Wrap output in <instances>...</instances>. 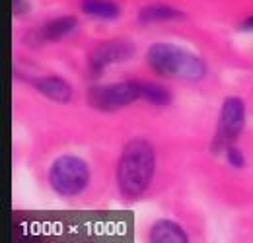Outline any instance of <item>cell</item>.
<instances>
[{"instance_id": "obj_15", "label": "cell", "mask_w": 253, "mask_h": 243, "mask_svg": "<svg viewBox=\"0 0 253 243\" xmlns=\"http://www.w3.org/2000/svg\"><path fill=\"white\" fill-rule=\"evenodd\" d=\"M244 31H250V33H253V16H250V18H246V22L240 26Z\"/></svg>"}, {"instance_id": "obj_1", "label": "cell", "mask_w": 253, "mask_h": 243, "mask_svg": "<svg viewBox=\"0 0 253 243\" xmlns=\"http://www.w3.org/2000/svg\"><path fill=\"white\" fill-rule=\"evenodd\" d=\"M156 173V150L146 138L128 140L117 163V185L126 199H138L148 191Z\"/></svg>"}, {"instance_id": "obj_12", "label": "cell", "mask_w": 253, "mask_h": 243, "mask_svg": "<svg viewBox=\"0 0 253 243\" xmlns=\"http://www.w3.org/2000/svg\"><path fill=\"white\" fill-rule=\"evenodd\" d=\"M140 99L152 103V105H169L171 101V93L168 88H164L162 84H154V82H140Z\"/></svg>"}, {"instance_id": "obj_2", "label": "cell", "mask_w": 253, "mask_h": 243, "mask_svg": "<svg viewBox=\"0 0 253 243\" xmlns=\"http://www.w3.org/2000/svg\"><path fill=\"white\" fill-rule=\"evenodd\" d=\"M152 70L166 78H179L185 82H199L207 76V64L201 57L171 43H154L146 53Z\"/></svg>"}, {"instance_id": "obj_4", "label": "cell", "mask_w": 253, "mask_h": 243, "mask_svg": "<svg viewBox=\"0 0 253 243\" xmlns=\"http://www.w3.org/2000/svg\"><path fill=\"white\" fill-rule=\"evenodd\" d=\"M140 99V82L125 80L117 84H97L88 91V101L97 111H117Z\"/></svg>"}, {"instance_id": "obj_14", "label": "cell", "mask_w": 253, "mask_h": 243, "mask_svg": "<svg viewBox=\"0 0 253 243\" xmlns=\"http://www.w3.org/2000/svg\"><path fill=\"white\" fill-rule=\"evenodd\" d=\"M14 14L16 16H22V14H26L28 10H30V4H28V0H14Z\"/></svg>"}, {"instance_id": "obj_9", "label": "cell", "mask_w": 253, "mask_h": 243, "mask_svg": "<svg viewBox=\"0 0 253 243\" xmlns=\"http://www.w3.org/2000/svg\"><path fill=\"white\" fill-rule=\"evenodd\" d=\"M183 18V12L169 6V4H162V2H154V4H146L140 8L138 12V20L142 24H162V22H177Z\"/></svg>"}, {"instance_id": "obj_10", "label": "cell", "mask_w": 253, "mask_h": 243, "mask_svg": "<svg viewBox=\"0 0 253 243\" xmlns=\"http://www.w3.org/2000/svg\"><path fill=\"white\" fill-rule=\"evenodd\" d=\"M76 28H78V20L74 16H59L49 20L39 33H41V39L45 41H61L66 35L74 33Z\"/></svg>"}, {"instance_id": "obj_13", "label": "cell", "mask_w": 253, "mask_h": 243, "mask_svg": "<svg viewBox=\"0 0 253 243\" xmlns=\"http://www.w3.org/2000/svg\"><path fill=\"white\" fill-rule=\"evenodd\" d=\"M224 154H226V162H228L230 165H234V167H244V165H246V156H244V152H242L238 146H234V144L226 146V148H224Z\"/></svg>"}, {"instance_id": "obj_3", "label": "cell", "mask_w": 253, "mask_h": 243, "mask_svg": "<svg viewBox=\"0 0 253 243\" xmlns=\"http://www.w3.org/2000/svg\"><path fill=\"white\" fill-rule=\"evenodd\" d=\"M90 167L88 163L78 156H61L57 158L47 173V179L51 189L61 197H78L82 195L90 185Z\"/></svg>"}, {"instance_id": "obj_6", "label": "cell", "mask_w": 253, "mask_h": 243, "mask_svg": "<svg viewBox=\"0 0 253 243\" xmlns=\"http://www.w3.org/2000/svg\"><path fill=\"white\" fill-rule=\"evenodd\" d=\"M132 57H134V45L130 41H126V39L103 41L90 55V70L94 76H99L109 64L125 62Z\"/></svg>"}, {"instance_id": "obj_11", "label": "cell", "mask_w": 253, "mask_h": 243, "mask_svg": "<svg viewBox=\"0 0 253 243\" xmlns=\"http://www.w3.org/2000/svg\"><path fill=\"white\" fill-rule=\"evenodd\" d=\"M80 10L99 20H115L121 14V6L115 0H80Z\"/></svg>"}, {"instance_id": "obj_8", "label": "cell", "mask_w": 253, "mask_h": 243, "mask_svg": "<svg viewBox=\"0 0 253 243\" xmlns=\"http://www.w3.org/2000/svg\"><path fill=\"white\" fill-rule=\"evenodd\" d=\"M148 242L152 243H187L189 236L187 232L173 220H158L150 232H148Z\"/></svg>"}, {"instance_id": "obj_7", "label": "cell", "mask_w": 253, "mask_h": 243, "mask_svg": "<svg viewBox=\"0 0 253 243\" xmlns=\"http://www.w3.org/2000/svg\"><path fill=\"white\" fill-rule=\"evenodd\" d=\"M33 86L39 93H43L47 99L55 103H68L72 99V88L68 82L59 76H41L33 80Z\"/></svg>"}, {"instance_id": "obj_5", "label": "cell", "mask_w": 253, "mask_h": 243, "mask_svg": "<svg viewBox=\"0 0 253 243\" xmlns=\"http://www.w3.org/2000/svg\"><path fill=\"white\" fill-rule=\"evenodd\" d=\"M244 126H246V103L236 95L226 97L218 115L214 144L222 148L234 144L244 132Z\"/></svg>"}]
</instances>
